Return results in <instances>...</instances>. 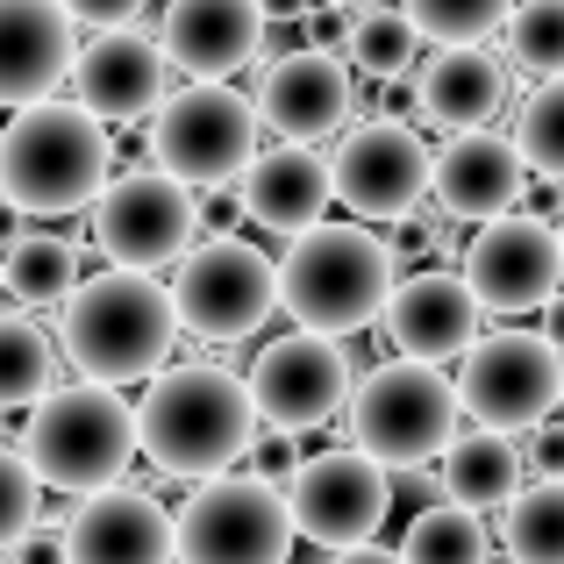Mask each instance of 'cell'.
Listing matches in <instances>:
<instances>
[{
    "instance_id": "obj_36",
    "label": "cell",
    "mask_w": 564,
    "mask_h": 564,
    "mask_svg": "<svg viewBox=\"0 0 564 564\" xmlns=\"http://www.w3.org/2000/svg\"><path fill=\"white\" fill-rule=\"evenodd\" d=\"M301 465L307 457L293 451V436H258V451H250V479H272V486H293Z\"/></svg>"
},
{
    "instance_id": "obj_27",
    "label": "cell",
    "mask_w": 564,
    "mask_h": 564,
    "mask_svg": "<svg viewBox=\"0 0 564 564\" xmlns=\"http://www.w3.org/2000/svg\"><path fill=\"white\" fill-rule=\"evenodd\" d=\"M57 365H65V350H57V336L43 329V322L0 315V414L51 400L57 393Z\"/></svg>"
},
{
    "instance_id": "obj_5",
    "label": "cell",
    "mask_w": 564,
    "mask_h": 564,
    "mask_svg": "<svg viewBox=\"0 0 564 564\" xmlns=\"http://www.w3.org/2000/svg\"><path fill=\"white\" fill-rule=\"evenodd\" d=\"M14 451L36 465L43 486H57L72 500H94V494L129 486V465L143 457V422L122 400V386L72 379L51 400L29 408V429H22Z\"/></svg>"
},
{
    "instance_id": "obj_3",
    "label": "cell",
    "mask_w": 564,
    "mask_h": 564,
    "mask_svg": "<svg viewBox=\"0 0 564 564\" xmlns=\"http://www.w3.org/2000/svg\"><path fill=\"white\" fill-rule=\"evenodd\" d=\"M115 186V137L86 100H36L0 129V200L29 221L94 215Z\"/></svg>"
},
{
    "instance_id": "obj_6",
    "label": "cell",
    "mask_w": 564,
    "mask_h": 564,
    "mask_svg": "<svg viewBox=\"0 0 564 564\" xmlns=\"http://www.w3.org/2000/svg\"><path fill=\"white\" fill-rule=\"evenodd\" d=\"M457 422H465V393H457V379L443 365L386 358L350 393L344 443H358L386 471H408V465H443V451L465 436Z\"/></svg>"
},
{
    "instance_id": "obj_1",
    "label": "cell",
    "mask_w": 564,
    "mask_h": 564,
    "mask_svg": "<svg viewBox=\"0 0 564 564\" xmlns=\"http://www.w3.org/2000/svg\"><path fill=\"white\" fill-rule=\"evenodd\" d=\"M186 322L158 272H86L79 293L57 307V350L94 386H143L172 372Z\"/></svg>"
},
{
    "instance_id": "obj_17",
    "label": "cell",
    "mask_w": 564,
    "mask_h": 564,
    "mask_svg": "<svg viewBox=\"0 0 564 564\" xmlns=\"http://www.w3.org/2000/svg\"><path fill=\"white\" fill-rule=\"evenodd\" d=\"M258 115L279 143H322L336 137L344 122H365V94H358V72L350 57L336 51H293L279 65H258Z\"/></svg>"
},
{
    "instance_id": "obj_41",
    "label": "cell",
    "mask_w": 564,
    "mask_h": 564,
    "mask_svg": "<svg viewBox=\"0 0 564 564\" xmlns=\"http://www.w3.org/2000/svg\"><path fill=\"white\" fill-rule=\"evenodd\" d=\"M264 14H272V22H307V8H315V0H258Z\"/></svg>"
},
{
    "instance_id": "obj_40",
    "label": "cell",
    "mask_w": 564,
    "mask_h": 564,
    "mask_svg": "<svg viewBox=\"0 0 564 564\" xmlns=\"http://www.w3.org/2000/svg\"><path fill=\"white\" fill-rule=\"evenodd\" d=\"M336 564H408V557L386 551V543H358V551H336Z\"/></svg>"
},
{
    "instance_id": "obj_15",
    "label": "cell",
    "mask_w": 564,
    "mask_h": 564,
    "mask_svg": "<svg viewBox=\"0 0 564 564\" xmlns=\"http://www.w3.org/2000/svg\"><path fill=\"white\" fill-rule=\"evenodd\" d=\"M293 522H301V543H322V551H358V543L379 536V522L393 514V471L379 457H365L358 443L344 451H322L301 465V479L286 486Z\"/></svg>"
},
{
    "instance_id": "obj_24",
    "label": "cell",
    "mask_w": 564,
    "mask_h": 564,
    "mask_svg": "<svg viewBox=\"0 0 564 564\" xmlns=\"http://www.w3.org/2000/svg\"><path fill=\"white\" fill-rule=\"evenodd\" d=\"M508 72L514 65H500L486 43H443L414 72V115L436 122L443 137H471L508 108Z\"/></svg>"
},
{
    "instance_id": "obj_14",
    "label": "cell",
    "mask_w": 564,
    "mask_h": 564,
    "mask_svg": "<svg viewBox=\"0 0 564 564\" xmlns=\"http://www.w3.org/2000/svg\"><path fill=\"white\" fill-rule=\"evenodd\" d=\"M465 286L479 293L486 315H543V307L564 293V229L529 207L486 221L465 243Z\"/></svg>"
},
{
    "instance_id": "obj_16",
    "label": "cell",
    "mask_w": 564,
    "mask_h": 564,
    "mask_svg": "<svg viewBox=\"0 0 564 564\" xmlns=\"http://www.w3.org/2000/svg\"><path fill=\"white\" fill-rule=\"evenodd\" d=\"M172 51L158 29H100L86 36L79 65H72V100L100 115L108 129H129V122H151L158 108L172 100Z\"/></svg>"
},
{
    "instance_id": "obj_45",
    "label": "cell",
    "mask_w": 564,
    "mask_h": 564,
    "mask_svg": "<svg viewBox=\"0 0 564 564\" xmlns=\"http://www.w3.org/2000/svg\"><path fill=\"white\" fill-rule=\"evenodd\" d=\"M0 293H8V264H0Z\"/></svg>"
},
{
    "instance_id": "obj_46",
    "label": "cell",
    "mask_w": 564,
    "mask_h": 564,
    "mask_svg": "<svg viewBox=\"0 0 564 564\" xmlns=\"http://www.w3.org/2000/svg\"><path fill=\"white\" fill-rule=\"evenodd\" d=\"M557 229H564V207H557Z\"/></svg>"
},
{
    "instance_id": "obj_13",
    "label": "cell",
    "mask_w": 564,
    "mask_h": 564,
    "mask_svg": "<svg viewBox=\"0 0 564 564\" xmlns=\"http://www.w3.org/2000/svg\"><path fill=\"white\" fill-rule=\"evenodd\" d=\"M336 165V200L358 221H408L436 186V151L422 143V129L408 115H365L344 129V143L329 151Z\"/></svg>"
},
{
    "instance_id": "obj_4",
    "label": "cell",
    "mask_w": 564,
    "mask_h": 564,
    "mask_svg": "<svg viewBox=\"0 0 564 564\" xmlns=\"http://www.w3.org/2000/svg\"><path fill=\"white\" fill-rule=\"evenodd\" d=\"M400 279H408L400 272V250L386 243L372 221H315L279 258V293H286L293 329L336 336V344L379 329Z\"/></svg>"
},
{
    "instance_id": "obj_44",
    "label": "cell",
    "mask_w": 564,
    "mask_h": 564,
    "mask_svg": "<svg viewBox=\"0 0 564 564\" xmlns=\"http://www.w3.org/2000/svg\"><path fill=\"white\" fill-rule=\"evenodd\" d=\"M329 8H372V0H329Z\"/></svg>"
},
{
    "instance_id": "obj_7",
    "label": "cell",
    "mask_w": 564,
    "mask_h": 564,
    "mask_svg": "<svg viewBox=\"0 0 564 564\" xmlns=\"http://www.w3.org/2000/svg\"><path fill=\"white\" fill-rule=\"evenodd\" d=\"M258 137H264V115L250 94H236L229 79H186L151 115V165L193 193H215L258 165L264 151Z\"/></svg>"
},
{
    "instance_id": "obj_26",
    "label": "cell",
    "mask_w": 564,
    "mask_h": 564,
    "mask_svg": "<svg viewBox=\"0 0 564 564\" xmlns=\"http://www.w3.org/2000/svg\"><path fill=\"white\" fill-rule=\"evenodd\" d=\"M0 264H8V293L22 307H65L72 293H79V243H72V236L22 229L0 250Z\"/></svg>"
},
{
    "instance_id": "obj_28",
    "label": "cell",
    "mask_w": 564,
    "mask_h": 564,
    "mask_svg": "<svg viewBox=\"0 0 564 564\" xmlns=\"http://www.w3.org/2000/svg\"><path fill=\"white\" fill-rule=\"evenodd\" d=\"M350 72L358 79H379V86H400L408 72H422V29L408 22V8H386V0H372V8H358V22H350Z\"/></svg>"
},
{
    "instance_id": "obj_8",
    "label": "cell",
    "mask_w": 564,
    "mask_h": 564,
    "mask_svg": "<svg viewBox=\"0 0 564 564\" xmlns=\"http://www.w3.org/2000/svg\"><path fill=\"white\" fill-rule=\"evenodd\" d=\"M172 301H180L186 336H200V344H250L286 307L279 258L243 243V236H200L180 258V272H172Z\"/></svg>"
},
{
    "instance_id": "obj_33",
    "label": "cell",
    "mask_w": 564,
    "mask_h": 564,
    "mask_svg": "<svg viewBox=\"0 0 564 564\" xmlns=\"http://www.w3.org/2000/svg\"><path fill=\"white\" fill-rule=\"evenodd\" d=\"M508 65L529 79H564V0H522L508 22Z\"/></svg>"
},
{
    "instance_id": "obj_37",
    "label": "cell",
    "mask_w": 564,
    "mask_h": 564,
    "mask_svg": "<svg viewBox=\"0 0 564 564\" xmlns=\"http://www.w3.org/2000/svg\"><path fill=\"white\" fill-rule=\"evenodd\" d=\"M65 8H72V22H79V29H94V36H100V29H129L151 0H65Z\"/></svg>"
},
{
    "instance_id": "obj_12",
    "label": "cell",
    "mask_w": 564,
    "mask_h": 564,
    "mask_svg": "<svg viewBox=\"0 0 564 564\" xmlns=\"http://www.w3.org/2000/svg\"><path fill=\"white\" fill-rule=\"evenodd\" d=\"M243 379H250V400H258L264 436H307V429L350 414V393H358L365 372L350 365V344L293 329V336H272Z\"/></svg>"
},
{
    "instance_id": "obj_25",
    "label": "cell",
    "mask_w": 564,
    "mask_h": 564,
    "mask_svg": "<svg viewBox=\"0 0 564 564\" xmlns=\"http://www.w3.org/2000/svg\"><path fill=\"white\" fill-rule=\"evenodd\" d=\"M522 443L500 436V429H465V436L443 451V494L457 500V508H508L514 494H522Z\"/></svg>"
},
{
    "instance_id": "obj_38",
    "label": "cell",
    "mask_w": 564,
    "mask_h": 564,
    "mask_svg": "<svg viewBox=\"0 0 564 564\" xmlns=\"http://www.w3.org/2000/svg\"><path fill=\"white\" fill-rule=\"evenodd\" d=\"M522 457H529V471H536V479H564V422H543V429H529Z\"/></svg>"
},
{
    "instance_id": "obj_42",
    "label": "cell",
    "mask_w": 564,
    "mask_h": 564,
    "mask_svg": "<svg viewBox=\"0 0 564 564\" xmlns=\"http://www.w3.org/2000/svg\"><path fill=\"white\" fill-rule=\"evenodd\" d=\"M543 336H551V344L564 350V293H557V301H551V307H543Z\"/></svg>"
},
{
    "instance_id": "obj_20",
    "label": "cell",
    "mask_w": 564,
    "mask_h": 564,
    "mask_svg": "<svg viewBox=\"0 0 564 564\" xmlns=\"http://www.w3.org/2000/svg\"><path fill=\"white\" fill-rule=\"evenodd\" d=\"M529 180H536V172H529L522 143L500 137V129H471V137H443L429 200H436L457 229H465V221H479V229H486V221H500V215L522 207Z\"/></svg>"
},
{
    "instance_id": "obj_43",
    "label": "cell",
    "mask_w": 564,
    "mask_h": 564,
    "mask_svg": "<svg viewBox=\"0 0 564 564\" xmlns=\"http://www.w3.org/2000/svg\"><path fill=\"white\" fill-rule=\"evenodd\" d=\"M286 564H336V551H322V543H301V551H293Z\"/></svg>"
},
{
    "instance_id": "obj_29",
    "label": "cell",
    "mask_w": 564,
    "mask_h": 564,
    "mask_svg": "<svg viewBox=\"0 0 564 564\" xmlns=\"http://www.w3.org/2000/svg\"><path fill=\"white\" fill-rule=\"evenodd\" d=\"M400 557H408V564H494V529H486L479 508L436 500V508H422L408 522Z\"/></svg>"
},
{
    "instance_id": "obj_47",
    "label": "cell",
    "mask_w": 564,
    "mask_h": 564,
    "mask_svg": "<svg viewBox=\"0 0 564 564\" xmlns=\"http://www.w3.org/2000/svg\"><path fill=\"white\" fill-rule=\"evenodd\" d=\"M494 564H514V557H494Z\"/></svg>"
},
{
    "instance_id": "obj_48",
    "label": "cell",
    "mask_w": 564,
    "mask_h": 564,
    "mask_svg": "<svg viewBox=\"0 0 564 564\" xmlns=\"http://www.w3.org/2000/svg\"><path fill=\"white\" fill-rule=\"evenodd\" d=\"M0 564H14V557H0Z\"/></svg>"
},
{
    "instance_id": "obj_9",
    "label": "cell",
    "mask_w": 564,
    "mask_h": 564,
    "mask_svg": "<svg viewBox=\"0 0 564 564\" xmlns=\"http://www.w3.org/2000/svg\"><path fill=\"white\" fill-rule=\"evenodd\" d=\"M86 229H94V250L115 272H165V264H180L207 236L200 229V193L180 186L158 165L115 172V186L94 200Z\"/></svg>"
},
{
    "instance_id": "obj_19",
    "label": "cell",
    "mask_w": 564,
    "mask_h": 564,
    "mask_svg": "<svg viewBox=\"0 0 564 564\" xmlns=\"http://www.w3.org/2000/svg\"><path fill=\"white\" fill-rule=\"evenodd\" d=\"M479 293L465 286V272H451V264H429V272H408L393 293V307H386V344H393V358H414V365H443V358H465L471 344H479Z\"/></svg>"
},
{
    "instance_id": "obj_30",
    "label": "cell",
    "mask_w": 564,
    "mask_h": 564,
    "mask_svg": "<svg viewBox=\"0 0 564 564\" xmlns=\"http://www.w3.org/2000/svg\"><path fill=\"white\" fill-rule=\"evenodd\" d=\"M500 543L514 564H564V479H536L500 508Z\"/></svg>"
},
{
    "instance_id": "obj_21",
    "label": "cell",
    "mask_w": 564,
    "mask_h": 564,
    "mask_svg": "<svg viewBox=\"0 0 564 564\" xmlns=\"http://www.w3.org/2000/svg\"><path fill=\"white\" fill-rule=\"evenodd\" d=\"M65 564H180V514L151 486H115L79 500Z\"/></svg>"
},
{
    "instance_id": "obj_32",
    "label": "cell",
    "mask_w": 564,
    "mask_h": 564,
    "mask_svg": "<svg viewBox=\"0 0 564 564\" xmlns=\"http://www.w3.org/2000/svg\"><path fill=\"white\" fill-rule=\"evenodd\" d=\"M514 143H522V158H529V172L536 180H557L564 186V79H543L536 94L514 108V129H508Z\"/></svg>"
},
{
    "instance_id": "obj_18",
    "label": "cell",
    "mask_w": 564,
    "mask_h": 564,
    "mask_svg": "<svg viewBox=\"0 0 564 564\" xmlns=\"http://www.w3.org/2000/svg\"><path fill=\"white\" fill-rule=\"evenodd\" d=\"M79 51L86 43L65 0H0V108L22 115L36 100H57Z\"/></svg>"
},
{
    "instance_id": "obj_35",
    "label": "cell",
    "mask_w": 564,
    "mask_h": 564,
    "mask_svg": "<svg viewBox=\"0 0 564 564\" xmlns=\"http://www.w3.org/2000/svg\"><path fill=\"white\" fill-rule=\"evenodd\" d=\"M350 22H358L350 8H329V0H315V8H307V22H301L307 51H336V57H344V51H350Z\"/></svg>"
},
{
    "instance_id": "obj_23",
    "label": "cell",
    "mask_w": 564,
    "mask_h": 564,
    "mask_svg": "<svg viewBox=\"0 0 564 564\" xmlns=\"http://www.w3.org/2000/svg\"><path fill=\"white\" fill-rule=\"evenodd\" d=\"M243 193V215L258 221L264 236H307L315 221H329V200H336V165L315 151V143H272L258 151V165L236 180Z\"/></svg>"
},
{
    "instance_id": "obj_2",
    "label": "cell",
    "mask_w": 564,
    "mask_h": 564,
    "mask_svg": "<svg viewBox=\"0 0 564 564\" xmlns=\"http://www.w3.org/2000/svg\"><path fill=\"white\" fill-rule=\"evenodd\" d=\"M143 422V457L158 465V479H229L236 465H250L258 451V400L250 379H236L229 365H172L151 379V393L137 400Z\"/></svg>"
},
{
    "instance_id": "obj_39",
    "label": "cell",
    "mask_w": 564,
    "mask_h": 564,
    "mask_svg": "<svg viewBox=\"0 0 564 564\" xmlns=\"http://www.w3.org/2000/svg\"><path fill=\"white\" fill-rule=\"evenodd\" d=\"M393 500H414V514H422V508H436V500H451V494H443V471L408 465V471H393Z\"/></svg>"
},
{
    "instance_id": "obj_31",
    "label": "cell",
    "mask_w": 564,
    "mask_h": 564,
    "mask_svg": "<svg viewBox=\"0 0 564 564\" xmlns=\"http://www.w3.org/2000/svg\"><path fill=\"white\" fill-rule=\"evenodd\" d=\"M408 22L422 29V43H486V36H508L514 8L522 0H400Z\"/></svg>"
},
{
    "instance_id": "obj_22",
    "label": "cell",
    "mask_w": 564,
    "mask_h": 564,
    "mask_svg": "<svg viewBox=\"0 0 564 564\" xmlns=\"http://www.w3.org/2000/svg\"><path fill=\"white\" fill-rule=\"evenodd\" d=\"M158 36H165L172 65L186 79H236V72H250L264 57L272 14L258 0H165Z\"/></svg>"
},
{
    "instance_id": "obj_10",
    "label": "cell",
    "mask_w": 564,
    "mask_h": 564,
    "mask_svg": "<svg viewBox=\"0 0 564 564\" xmlns=\"http://www.w3.org/2000/svg\"><path fill=\"white\" fill-rule=\"evenodd\" d=\"M457 393L479 429L522 436L564 414V350L543 329H486L457 365Z\"/></svg>"
},
{
    "instance_id": "obj_11",
    "label": "cell",
    "mask_w": 564,
    "mask_h": 564,
    "mask_svg": "<svg viewBox=\"0 0 564 564\" xmlns=\"http://www.w3.org/2000/svg\"><path fill=\"white\" fill-rule=\"evenodd\" d=\"M293 500L286 486L229 471V479L193 486L180 508V564H286L293 557Z\"/></svg>"
},
{
    "instance_id": "obj_34",
    "label": "cell",
    "mask_w": 564,
    "mask_h": 564,
    "mask_svg": "<svg viewBox=\"0 0 564 564\" xmlns=\"http://www.w3.org/2000/svg\"><path fill=\"white\" fill-rule=\"evenodd\" d=\"M36 514H43V479H36V465H29L22 451H8V443H0V557H8L14 543L36 529Z\"/></svg>"
}]
</instances>
